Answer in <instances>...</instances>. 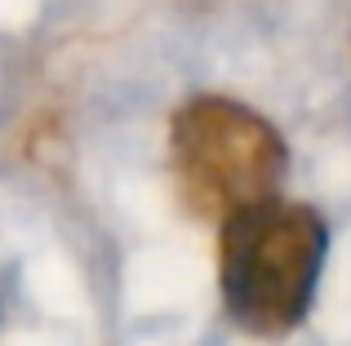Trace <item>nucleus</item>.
<instances>
[{"label":"nucleus","mask_w":351,"mask_h":346,"mask_svg":"<svg viewBox=\"0 0 351 346\" xmlns=\"http://www.w3.org/2000/svg\"><path fill=\"white\" fill-rule=\"evenodd\" d=\"M329 253V226L311 204L267 200L218 235V289L227 315L254 338H285L307 320Z\"/></svg>","instance_id":"1"},{"label":"nucleus","mask_w":351,"mask_h":346,"mask_svg":"<svg viewBox=\"0 0 351 346\" xmlns=\"http://www.w3.org/2000/svg\"><path fill=\"white\" fill-rule=\"evenodd\" d=\"M169 151L187 209L218 226L276 200L289 173L285 138L232 98H191L187 107H178Z\"/></svg>","instance_id":"2"}]
</instances>
